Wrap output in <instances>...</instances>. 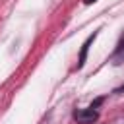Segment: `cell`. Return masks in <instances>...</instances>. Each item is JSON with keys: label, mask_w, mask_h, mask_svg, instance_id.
<instances>
[{"label": "cell", "mask_w": 124, "mask_h": 124, "mask_svg": "<svg viewBox=\"0 0 124 124\" xmlns=\"http://www.w3.org/2000/svg\"><path fill=\"white\" fill-rule=\"evenodd\" d=\"M97 110L91 107V108H79V110H76L74 112V118L79 122V124H91V122H95L97 120Z\"/></svg>", "instance_id": "1"}, {"label": "cell", "mask_w": 124, "mask_h": 124, "mask_svg": "<svg viewBox=\"0 0 124 124\" xmlns=\"http://www.w3.org/2000/svg\"><path fill=\"white\" fill-rule=\"evenodd\" d=\"M112 60H114V64H120L124 60V35H122V39H120V43L116 46V52L112 54Z\"/></svg>", "instance_id": "3"}, {"label": "cell", "mask_w": 124, "mask_h": 124, "mask_svg": "<svg viewBox=\"0 0 124 124\" xmlns=\"http://www.w3.org/2000/svg\"><path fill=\"white\" fill-rule=\"evenodd\" d=\"M95 35H97V33H93V35H91V37H89V39H87V41L83 43V46H81V54H79V62H78V66H79V68H81V66L85 64V56H87V50H89V45L93 43V39H95Z\"/></svg>", "instance_id": "2"}]
</instances>
